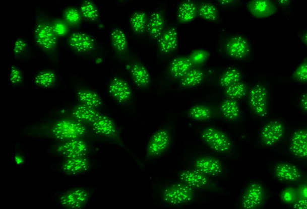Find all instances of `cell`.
<instances>
[{"label": "cell", "mask_w": 307, "mask_h": 209, "mask_svg": "<svg viewBox=\"0 0 307 209\" xmlns=\"http://www.w3.org/2000/svg\"><path fill=\"white\" fill-rule=\"evenodd\" d=\"M192 61L187 57H178L172 61L170 71L175 79H182L186 74L192 69Z\"/></svg>", "instance_id": "cell-24"}, {"label": "cell", "mask_w": 307, "mask_h": 209, "mask_svg": "<svg viewBox=\"0 0 307 209\" xmlns=\"http://www.w3.org/2000/svg\"><path fill=\"white\" fill-rule=\"evenodd\" d=\"M277 1L281 5H286L289 4L290 0H277Z\"/></svg>", "instance_id": "cell-48"}, {"label": "cell", "mask_w": 307, "mask_h": 209, "mask_svg": "<svg viewBox=\"0 0 307 209\" xmlns=\"http://www.w3.org/2000/svg\"><path fill=\"white\" fill-rule=\"evenodd\" d=\"M226 51L228 55L235 59H242L248 55L251 47L248 40L242 36H234L227 42Z\"/></svg>", "instance_id": "cell-13"}, {"label": "cell", "mask_w": 307, "mask_h": 209, "mask_svg": "<svg viewBox=\"0 0 307 209\" xmlns=\"http://www.w3.org/2000/svg\"><path fill=\"white\" fill-rule=\"evenodd\" d=\"M217 1L220 3V4L226 5L231 4L234 0H217Z\"/></svg>", "instance_id": "cell-47"}, {"label": "cell", "mask_w": 307, "mask_h": 209, "mask_svg": "<svg viewBox=\"0 0 307 209\" xmlns=\"http://www.w3.org/2000/svg\"><path fill=\"white\" fill-rule=\"evenodd\" d=\"M275 175L278 179L288 182L295 181L300 177L299 169L288 163L278 165L275 168Z\"/></svg>", "instance_id": "cell-23"}, {"label": "cell", "mask_w": 307, "mask_h": 209, "mask_svg": "<svg viewBox=\"0 0 307 209\" xmlns=\"http://www.w3.org/2000/svg\"><path fill=\"white\" fill-rule=\"evenodd\" d=\"M197 13V8L195 4L191 2H185L179 8L177 17L180 22L186 24L193 21L196 17Z\"/></svg>", "instance_id": "cell-27"}, {"label": "cell", "mask_w": 307, "mask_h": 209, "mask_svg": "<svg viewBox=\"0 0 307 209\" xmlns=\"http://www.w3.org/2000/svg\"><path fill=\"white\" fill-rule=\"evenodd\" d=\"M291 197V194L289 193L288 191H285V193L283 194L284 199H285L287 201H290Z\"/></svg>", "instance_id": "cell-46"}, {"label": "cell", "mask_w": 307, "mask_h": 209, "mask_svg": "<svg viewBox=\"0 0 307 209\" xmlns=\"http://www.w3.org/2000/svg\"><path fill=\"white\" fill-rule=\"evenodd\" d=\"M10 82L13 84H20L23 80V74L21 70L16 67L11 68L10 73Z\"/></svg>", "instance_id": "cell-39"}, {"label": "cell", "mask_w": 307, "mask_h": 209, "mask_svg": "<svg viewBox=\"0 0 307 209\" xmlns=\"http://www.w3.org/2000/svg\"><path fill=\"white\" fill-rule=\"evenodd\" d=\"M293 207L294 209H307V197L295 201Z\"/></svg>", "instance_id": "cell-44"}, {"label": "cell", "mask_w": 307, "mask_h": 209, "mask_svg": "<svg viewBox=\"0 0 307 209\" xmlns=\"http://www.w3.org/2000/svg\"><path fill=\"white\" fill-rule=\"evenodd\" d=\"M110 39L114 49L120 53L125 52L128 49V42L127 36L124 31L118 28H114L111 31Z\"/></svg>", "instance_id": "cell-29"}, {"label": "cell", "mask_w": 307, "mask_h": 209, "mask_svg": "<svg viewBox=\"0 0 307 209\" xmlns=\"http://www.w3.org/2000/svg\"><path fill=\"white\" fill-rule=\"evenodd\" d=\"M178 45V34L174 28H170L159 39V47L161 52L169 54L176 49Z\"/></svg>", "instance_id": "cell-20"}, {"label": "cell", "mask_w": 307, "mask_h": 209, "mask_svg": "<svg viewBox=\"0 0 307 209\" xmlns=\"http://www.w3.org/2000/svg\"><path fill=\"white\" fill-rule=\"evenodd\" d=\"M208 56V53L205 51L203 50H198L195 51V52L192 54V58H191L192 62H202L203 60H205L206 56Z\"/></svg>", "instance_id": "cell-43"}, {"label": "cell", "mask_w": 307, "mask_h": 209, "mask_svg": "<svg viewBox=\"0 0 307 209\" xmlns=\"http://www.w3.org/2000/svg\"><path fill=\"white\" fill-rule=\"evenodd\" d=\"M290 150L295 156L307 159V129L295 131L291 138Z\"/></svg>", "instance_id": "cell-18"}, {"label": "cell", "mask_w": 307, "mask_h": 209, "mask_svg": "<svg viewBox=\"0 0 307 209\" xmlns=\"http://www.w3.org/2000/svg\"><path fill=\"white\" fill-rule=\"evenodd\" d=\"M89 194L83 189H74L63 194L60 202L64 207L69 209H80L87 202Z\"/></svg>", "instance_id": "cell-8"}, {"label": "cell", "mask_w": 307, "mask_h": 209, "mask_svg": "<svg viewBox=\"0 0 307 209\" xmlns=\"http://www.w3.org/2000/svg\"><path fill=\"white\" fill-rule=\"evenodd\" d=\"M91 127L94 132L100 136L112 138L117 134V127L112 120L101 114L91 123Z\"/></svg>", "instance_id": "cell-15"}, {"label": "cell", "mask_w": 307, "mask_h": 209, "mask_svg": "<svg viewBox=\"0 0 307 209\" xmlns=\"http://www.w3.org/2000/svg\"><path fill=\"white\" fill-rule=\"evenodd\" d=\"M69 45L77 52L85 53L94 49L95 41L87 33L76 32L72 34L69 38Z\"/></svg>", "instance_id": "cell-11"}, {"label": "cell", "mask_w": 307, "mask_h": 209, "mask_svg": "<svg viewBox=\"0 0 307 209\" xmlns=\"http://www.w3.org/2000/svg\"><path fill=\"white\" fill-rule=\"evenodd\" d=\"M34 38L38 46L47 51L55 49L58 42V36L54 32L52 25L47 23L41 22L36 25Z\"/></svg>", "instance_id": "cell-3"}, {"label": "cell", "mask_w": 307, "mask_h": 209, "mask_svg": "<svg viewBox=\"0 0 307 209\" xmlns=\"http://www.w3.org/2000/svg\"><path fill=\"white\" fill-rule=\"evenodd\" d=\"M196 170L206 176H217L222 172V167L219 160L211 157H202L195 163Z\"/></svg>", "instance_id": "cell-17"}, {"label": "cell", "mask_w": 307, "mask_h": 209, "mask_svg": "<svg viewBox=\"0 0 307 209\" xmlns=\"http://www.w3.org/2000/svg\"><path fill=\"white\" fill-rule=\"evenodd\" d=\"M87 132L83 123L76 119H62L51 126L50 133L54 138L62 141L81 138Z\"/></svg>", "instance_id": "cell-1"}, {"label": "cell", "mask_w": 307, "mask_h": 209, "mask_svg": "<svg viewBox=\"0 0 307 209\" xmlns=\"http://www.w3.org/2000/svg\"><path fill=\"white\" fill-rule=\"evenodd\" d=\"M131 25L135 33L140 34L144 32L148 25L146 14L140 11L135 13L131 17Z\"/></svg>", "instance_id": "cell-33"}, {"label": "cell", "mask_w": 307, "mask_h": 209, "mask_svg": "<svg viewBox=\"0 0 307 209\" xmlns=\"http://www.w3.org/2000/svg\"><path fill=\"white\" fill-rule=\"evenodd\" d=\"M295 76L301 82H307V62H304L295 71Z\"/></svg>", "instance_id": "cell-41"}, {"label": "cell", "mask_w": 307, "mask_h": 209, "mask_svg": "<svg viewBox=\"0 0 307 209\" xmlns=\"http://www.w3.org/2000/svg\"><path fill=\"white\" fill-rule=\"evenodd\" d=\"M27 48V44L24 39H18L14 43L13 50L15 54H21Z\"/></svg>", "instance_id": "cell-42"}, {"label": "cell", "mask_w": 307, "mask_h": 209, "mask_svg": "<svg viewBox=\"0 0 307 209\" xmlns=\"http://www.w3.org/2000/svg\"><path fill=\"white\" fill-rule=\"evenodd\" d=\"M225 94L228 99L236 100L242 98L246 94L245 85L242 82H237L226 88Z\"/></svg>", "instance_id": "cell-37"}, {"label": "cell", "mask_w": 307, "mask_h": 209, "mask_svg": "<svg viewBox=\"0 0 307 209\" xmlns=\"http://www.w3.org/2000/svg\"><path fill=\"white\" fill-rule=\"evenodd\" d=\"M301 105L304 110L307 111V93L304 94L301 99Z\"/></svg>", "instance_id": "cell-45"}, {"label": "cell", "mask_w": 307, "mask_h": 209, "mask_svg": "<svg viewBox=\"0 0 307 209\" xmlns=\"http://www.w3.org/2000/svg\"><path fill=\"white\" fill-rule=\"evenodd\" d=\"M241 79L240 72L236 68H229L220 77V84L223 88H227L232 85L239 82Z\"/></svg>", "instance_id": "cell-35"}, {"label": "cell", "mask_w": 307, "mask_h": 209, "mask_svg": "<svg viewBox=\"0 0 307 209\" xmlns=\"http://www.w3.org/2000/svg\"><path fill=\"white\" fill-rule=\"evenodd\" d=\"M188 114L191 118L195 121H206L211 118L212 114L209 108L206 106L198 105H195L189 110Z\"/></svg>", "instance_id": "cell-34"}, {"label": "cell", "mask_w": 307, "mask_h": 209, "mask_svg": "<svg viewBox=\"0 0 307 209\" xmlns=\"http://www.w3.org/2000/svg\"><path fill=\"white\" fill-rule=\"evenodd\" d=\"M202 138L206 145L218 153H227L231 150V143L228 137L214 127L204 128Z\"/></svg>", "instance_id": "cell-2"}, {"label": "cell", "mask_w": 307, "mask_h": 209, "mask_svg": "<svg viewBox=\"0 0 307 209\" xmlns=\"http://www.w3.org/2000/svg\"><path fill=\"white\" fill-rule=\"evenodd\" d=\"M265 190L262 185L258 183H252L250 185L242 199V207L243 209H255L262 205Z\"/></svg>", "instance_id": "cell-7"}, {"label": "cell", "mask_w": 307, "mask_h": 209, "mask_svg": "<svg viewBox=\"0 0 307 209\" xmlns=\"http://www.w3.org/2000/svg\"><path fill=\"white\" fill-rule=\"evenodd\" d=\"M268 92L262 85H256L249 93V104L254 112L259 117H265L268 113L267 108Z\"/></svg>", "instance_id": "cell-5"}, {"label": "cell", "mask_w": 307, "mask_h": 209, "mask_svg": "<svg viewBox=\"0 0 307 209\" xmlns=\"http://www.w3.org/2000/svg\"><path fill=\"white\" fill-rule=\"evenodd\" d=\"M171 136L168 130L161 128L151 137L147 147V155L156 157L164 153L170 146Z\"/></svg>", "instance_id": "cell-6"}, {"label": "cell", "mask_w": 307, "mask_h": 209, "mask_svg": "<svg viewBox=\"0 0 307 209\" xmlns=\"http://www.w3.org/2000/svg\"><path fill=\"white\" fill-rule=\"evenodd\" d=\"M180 179L183 184L192 188H205L209 184L208 177L197 170L182 171L180 174Z\"/></svg>", "instance_id": "cell-16"}, {"label": "cell", "mask_w": 307, "mask_h": 209, "mask_svg": "<svg viewBox=\"0 0 307 209\" xmlns=\"http://www.w3.org/2000/svg\"><path fill=\"white\" fill-rule=\"evenodd\" d=\"M131 76L135 84L140 87H145L150 84V74L144 65L136 64L133 65L131 70Z\"/></svg>", "instance_id": "cell-25"}, {"label": "cell", "mask_w": 307, "mask_h": 209, "mask_svg": "<svg viewBox=\"0 0 307 209\" xmlns=\"http://www.w3.org/2000/svg\"><path fill=\"white\" fill-rule=\"evenodd\" d=\"M165 28V20L160 12L151 14L148 21L147 30L150 36L154 39H159L163 33Z\"/></svg>", "instance_id": "cell-22"}, {"label": "cell", "mask_w": 307, "mask_h": 209, "mask_svg": "<svg viewBox=\"0 0 307 209\" xmlns=\"http://www.w3.org/2000/svg\"><path fill=\"white\" fill-rule=\"evenodd\" d=\"M199 15L206 21H215L218 19L219 13L215 6L209 3H205L200 6L199 10Z\"/></svg>", "instance_id": "cell-36"}, {"label": "cell", "mask_w": 307, "mask_h": 209, "mask_svg": "<svg viewBox=\"0 0 307 209\" xmlns=\"http://www.w3.org/2000/svg\"><path fill=\"white\" fill-rule=\"evenodd\" d=\"M204 73L199 69H192L180 79V85L185 88L194 87L199 85L204 79Z\"/></svg>", "instance_id": "cell-30"}, {"label": "cell", "mask_w": 307, "mask_h": 209, "mask_svg": "<svg viewBox=\"0 0 307 209\" xmlns=\"http://www.w3.org/2000/svg\"><path fill=\"white\" fill-rule=\"evenodd\" d=\"M77 95L79 101L82 102V104L89 107L96 108L102 104L101 97L93 91L82 89L77 92Z\"/></svg>", "instance_id": "cell-26"}, {"label": "cell", "mask_w": 307, "mask_h": 209, "mask_svg": "<svg viewBox=\"0 0 307 209\" xmlns=\"http://www.w3.org/2000/svg\"><path fill=\"white\" fill-rule=\"evenodd\" d=\"M111 96L119 103H125L129 101L133 95L130 86L124 80L114 78L110 83L108 87Z\"/></svg>", "instance_id": "cell-12"}, {"label": "cell", "mask_w": 307, "mask_h": 209, "mask_svg": "<svg viewBox=\"0 0 307 209\" xmlns=\"http://www.w3.org/2000/svg\"><path fill=\"white\" fill-rule=\"evenodd\" d=\"M80 13L83 18L90 22L98 20L99 12L95 4L91 0H85L80 7Z\"/></svg>", "instance_id": "cell-31"}, {"label": "cell", "mask_w": 307, "mask_h": 209, "mask_svg": "<svg viewBox=\"0 0 307 209\" xmlns=\"http://www.w3.org/2000/svg\"><path fill=\"white\" fill-rule=\"evenodd\" d=\"M87 151V143L80 138L66 142L57 148L56 150L57 153L68 158L83 157Z\"/></svg>", "instance_id": "cell-9"}, {"label": "cell", "mask_w": 307, "mask_h": 209, "mask_svg": "<svg viewBox=\"0 0 307 209\" xmlns=\"http://www.w3.org/2000/svg\"><path fill=\"white\" fill-rule=\"evenodd\" d=\"M303 40L304 43H305V44L307 45V32L304 34V35L303 36Z\"/></svg>", "instance_id": "cell-49"}, {"label": "cell", "mask_w": 307, "mask_h": 209, "mask_svg": "<svg viewBox=\"0 0 307 209\" xmlns=\"http://www.w3.org/2000/svg\"><path fill=\"white\" fill-rule=\"evenodd\" d=\"M260 135L264 145L276 144L283 135V126L282 123L277 121L270 122L262 128Z\"/></svg>", "instance_id": "cell-10"}, {"label": "cell", "mask_w": 307, "mask_h": 209, "mask_svg": "<svg viewBox=\"0 0 307 209\" xmlns=\"http://www.w3.org/2000/svg\"><path fill=\"white\" fill-rule=\"evenodd\" d=\"M54 32L58 36L66 35L68 32V27L65 23L57 21L52 25Z\"/></svg>", "instance_id": "cell-40"}, {"label": "cell", "mask_w": 307, "mask_h": 209, "mask_svg": "<svg viewBox=\"0 0 307 209\" xmlns=\"http://www.w3.org/2000/svg\"><path fill=\"white\" fill-rule=\"evenodd\" d=\"M248 8L252 15L258 19L266 18L277 11L276 6L271 0H251Z\"/></svg>", "instance_id": "cell-14"}, {"label": "cell", "mask_w": 307, "mask_h": 209, "mask_svg": "<svg viewBox=\"0 0 307 209\" xmlns=\"http://www.w3.org/2000/svg\"><path fill=\"white\" fill-rule=\"evenodd\" d=\"M100 115L95 108L86 105L77 106L72 111V116L74 119L80 122L93 123Z\"/></svg>", "instance_id": "cell-21"}, {"label": "cell", "mask_w": 307, "mask_h": 209, "mask_svg": "<svg viewBox=\"0 0 307 209\" xmlns=\"http://www.w3.org/2000/svg\"><path fill=\"white\" fill-rule=\"evenodd\" d=\"M220 111L225 118L232 121L240 116V108L236 100L228 99L220 105Z\"/></svg>", "instance_id": "cell-28"}, {"label": "cell", "mask_w": 307, "mask_h": 209, "mask_svg": "<svg viewBox=\"0 0 307 209\" xmlns=\"http://www.w3.org/2000/svg\"><path fill=\"white\" fill-rule=\"evenodd\" d=\"M56 81V76L54 72L50 70L43 71L35 77V84L39 87L50 88L53 87Z\"/></svg>", "instance_id": "cell-32"}, {"label": "cell", "mask_w": 307, "mask_h": 209, "mask_svg": "<svg viewBox=\"0 0 307 209\" xmlns=\"http://www.w3.org/2000/svg\"><path fill=\"white\" fill-rule=\"evenodd\" d=\"M163 197L169 204L179 205L191 202L193 199L194 192L192 188L187 185L176 184L166 188Z\"/></svg>", "instance_id": "cell-4"}, {"label": "cell", "mask_w": 307, "mask_h": 209, "mask_svg": "<svg viewBox=\"0 0 307 209\" xmlns=\"http://www.w3.org/2000/svg\"><path fill=\"white\" fill-rule=\"evenodd\" d=\"M89 162L84 157L68 158L62 165L63 173L69 175H75L87 171Z\"/></svg>", "instance_id": "cell-19"}, {"label": "cell", "mask_w": 307, "mask_h": 209, "mask_svg": "<svg viewBox=\"0 0 307 209\" xmlns=\"http://www.w3.org/2000/svg\"><path fill=\"white\" fill-rule=\"evenodd\" d=\"M65 19L67 24L71 25H78L81 21L82 14L75 8H69L65 11Z\"/></svg>", "instance_id": "cell-38"}]
</instances>
